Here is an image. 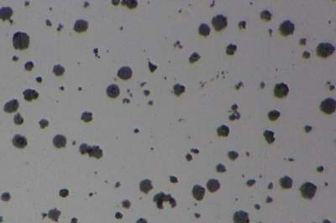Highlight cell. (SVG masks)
Segmentation results:
<instances>
[{
    "instance_id": "obj_3",
    "label": "cell",
    "mask_w": 336,
    "mask_h": 223,
    "mask_svg": "<svg viewBox=\"0 0 336 223\" xmlns=\"http://www.w3.org/2000/svg\"><path fill=\"white\" fill-rule=\"evenodd\" d=\"M300 190H301L302 195H303L304 198L311 199L312 197H314V195H315L316 190H317V187L314 186V184L308 182L305 183L301 186Z\"/></svg>"
},
{
    "instance_id": "obj_39",
    "label": "cell",
    "mask_w": 336,
    "mask_h": 223,
    "mask_svg": "<svg viewBox=\"0 0 336 223\" xmlns=\"http://www.w3.org/2000/svg\"><path fill=\"white\" fill-rule=\"evenodd\" d=\"M25 69L27 70V71H30V70L34 67V64H33V62H30V61H29V62H27L25 64Z\"/></svg>"
},
{
    "instance_id": "obj_29",
    "label": "cell",
    "mask_w": 336,
    "mask_h": 223,
    "mask_svg": "<svg viewBox=\"0 0 336 223\" xmlns=\"http://www.w3.org/2000/svg\"><path fill=\"white\" fill-rule=\"evenodd\" d=\"M184 91H185V87H184L183 86H181V85H176L174 87V92H175V94L176 95H178V96H179V95H181L182 93H183Z\"/></svg>"
},
{
    "instance_id": "obj_9",
    "label": "cell",
    "mask_w": 336,
    "mask_h": 223,
    "mask_svg": "<svg viewBox=\"0 0 336 223\" xmlns=\"http://www.w3.org/2000/svg\"><path fill=\"white\" fill-rule=\"evenodd\" d=\"M13 144L18 148H25L27 145V139L24 136L17 134L13 138Z\"/></svg>"
},
{
    "instance_id": "obj_33",
    "label": "cell",
    "mask_w": 336,
    "mask_h": 223,
    "mask_svg": "<svg viewBox=\"0 0 336 223\" xmlns=\"http://www.w3.org/2000/svg\"><path fill=\"white\" fill-rule=\"evenodd\" d=\"M236 49H237L236 45H235V44H229L228 47H227L226 53L228 54V55H233L235 52Z\"/></svg>"
},
{
    "instance_id": "obj_25",
    "label": "cell",
    "mask_w": 336,
    "mask_h": 223,
    "mask_svg": "<svg viewBox=\"0 0 336 223\" xmlns=\"http://www.w3.org/2000/svg\"><path fill=\"white\" fill-rule=\"evenodd\" d=\"M53 72L56 75H63L64 72H65V68L63 66H61V65H56L53 68Z\"/></svg>"
},
{
    "instance_id": "obj_37",
    "label": "cell",
    "mask_w": 336,
    "mask_h": 223,
    "mask_svg": "<svg viewBox=\"0 0 336 223\" xmlns=\"http://www.w3.org/2000/svg\"><path fill=\"white\" fill-rule=\"evenodd\" d=\"M48 124H49V123H48V121L47 120H45V119H42L40 121V125H41V129H45V128H46L48 126Z\"/></svg>"
},
{
    "instance_id": "obj_21",
    "label": "cell",
    "mask_w": 336,
    "mask_h": 223,
    "mask_svg": "<svg viewBox=\"0 0 336 223\" xmlns=\"http://www.w3.org/2000/svg\"><path fill=\"white\" fill-rule=\"evenodd\" d=\"M280 184H281V186L282 188L289 189L292 187V180L291 178H289L287 176H285V177H283V178L280 179Z\"/></svg>"
},
{
    "instance_id": "obj_38",
    "label": "cell",
    "mask_w": 336,
    "mask_h": 223,
    "mask_svg": "<svg viewBox=\"0 0 336 223\" xmlns=\"http://www.w3.org/2000/svg\"><path fill=\"white\" fill-rule=\"evenodd\" d=\"M1 199H2V201H10V195L9 194V193H4V194H3L2 196H1Z\"/></svg>"
},
{
    "instance_id": "obj_7",
    "label": "cell",
    "mask_w": 336,
    "mask_h": 223,
    "mask_svg": "<svg viewBox=\"0 0 336 223\" xmlns=\"http://www.w3.org/2000/svg\"><path fill=\"white\" fill-rule=\"evenodd\" d=\"M288 87L286 85L285 83H279L275 86V87H274V94L278 98H285L286 96L288 94Z\"/></svg>"
},
{
    "instance_id": "obj_8",
    "label": "cell",
    "mask_w": 336,
    "mask_h": 223,
    "mask_svg": "<svg viewBox=\"0 0 336 223\" xmlns=\"http://www.w3.org/2000/svg\"><path fill=\"white\" fill-rule=\"evenodd\" d=\"M132 70L129 66H123L118 71V76L122 80H128L132 76Z\"/></svg>"
},
{
    "instance_id": "obj_31",
    "label": "cell",
    "mask_w": 336,
    "mask_h": 223,
    "mask_svg": "<svg viewBox=\"0 0 336 223\" xmlns=\"http://www.w3.org/2000/svg\"><path fill=\"white\" fill-rule=\"evenodd\" d=\"M260 17H261V19H265V20H266V21H269V20H271V19H272V14H271V13H269L268 11H264V12H262L261 13H260Z\"/></svg>"
},
{
    "instance_id": "obj_23",
    "label": "cell",
    "mask_w": 336,
    "mask_h": 223,
    "mask_svg": "<svg viewBox=\"0 0 336 223\" xmlns=\"http://www.w3.org/2000/svg\"><path fill=\"white\" fill-rule=\"evenodd\" d=\"M198 32L201 35H203V36H208V35L210 34V28L209 26L206 24H202V25L199 26V29H198Z\"/></svg>"
},
{
    "instance_id": "obj_14",
    "label": "cell",
    "mask_w": 336,
    "mask_h": 223,
    "mask_svg": "<svg viewBox=\"0 0 336 223\" xmlns=\"http://www.w3.org/2000/svg\"><path fill=\"white\" fill-rule=\"evenodd\" d=\"M12 14H13V10L10 7H3L0 9V19L3 21L10 19Z\"/></svg>"
},
{
    "instance_id": "obj_15",
    "label": "cell",
    "mask_w": 336,
    "mask_h": 223,
    "mask_svg": "<svg viewBox=\"0 0 336 223\" xmlns=\"http://www.w3.org/2000/svg\"><path fill=\"white\" fill-rule=\"evenodd\" d=\"M193 195L197 201H201L203 200V196L205 195V190L202 186H195L193 190Z\"/></svg>"
},
{
    "instance_id": "obj_41",
    "label": "cell",
    "mask_w": 336,
    "mask_h": 223,
    "mask_svg": "<svg viewBox=\"0 0 336 223\" xmlns=\"http://www.w3.org/2000/svg\"><path fill=\"white\" fill-rule=\"evenodd\" d=\"M137 223H147V221L145 219H140L137 221Z\"/></svg>"
},
{
    "instance_id": "obj_1",
    "label": "cell",
    "mask_w": 336,
    "mask_h": 223,
    "mask_svg": "<svg viewBox=\"0 0 336 223\" xmlns=\"http://www.w3.org/2000/svg\"><path fill=\"white\" fill-rule=\"evenodd\" d=\"M14 47L16 50H25L29 47V37L26 33L17 32L13 37Z\"/></svg>"
},
{
    "instance_id": "obj_32",
    "label": "cell",
    "mask_w": 336,
    "mask_h": 223,
    "mask_svg": "<svg viewBox=\"0 0 336 223\" xmlns=\"http://www.w3.org/2000/svg\"><path fill=\"white\" fill-rule=\"evenodd\" d=\"M89 148H90V147H89L88 145L86 144H83L80 146L79 150H80V152H81V154H88V153Z\"/></svg>"
},
{
    "instance_id": "obj_22",
    "label": "cell",
    "mask_w": 336,
    "mask_h": 223,
    "mask_svg": "<svg viewBox=\"0 0 336 223\" xmlns=\"http://www.w3.org/2000/svg\"><path fill=\"white\" fill-rule=\"evenodd\" d=\"M61 215V211L57 209H53V210H51L48 213V217L50 219H51L54 221H58V219H59V217Z\"/></svg>"
},
{
    "instance_id": "obj_18",
    "label": "cell",
    "mask_w": 336,
    "mask_h": 223,
    "mask_svg": "<svg viewBox=\"0 0 336 223\" xmlns=\"http://www.w3.org/2000/svg\"><path fill=\"white\" fill-rule=\"evenodd\" d=\"M88 154H89L90 157H94L96 159H100V158L103 157V151L98 146L90 147Z\"/></svg>"
},
{
    "instance_id": "obj_16",
    "label": "cell",
    "mask_w": 336,
    "mask_h": 223,
    "mask_svg": "<svg viewBox=\"0 0 336 223\" xmlns=\"http://www.w3.org/2000/svg\"><path fill=\"white\" fill-rule=\"evenodd\" d=\"M119 93H120L119 88V87L117 85H115V84L108 86V87H107V94H108L109 98H117V97H119Z\"/></svg>"
},
{
    "instance_id": "obj_17",
    "label": "cell",
    "mask_w": 336,
    "mask_h": 223,
    "mask_svg": "<svg viewBox=\"0 0 336 223\" xmlns=\"http://www.w3.org/2000/svg\"><path fill=\"white\" fill-rule=\"evenodd\" d=\"M23 95H24V98L26 101L28 102H31L32 100L34 99H37L39 97V93L35 90H32V89H27L25 91L23 92Z\"/></svg>"
},
{
    "instance_id": "obj_36",
    "label": "cell",
    "mask_w": 336,
    "mask_h": 223,
    "mask_svg": "<svg viewBox=\"0 0 336 223\" xmlns=\"http://www.w3.org/2000/svg\"><path fill=\"white\" fill-rule=\"evenodd\" d=\"M200 58L199 56V55L198 54H197V53H194L192 55V56H191L190 58V62H194V61H196V60H197L198 59Z\"/></svg>"
},
{
    "instance_id": "obj_28",
    "label": "cell",
    "mask_w": 336,
    "mask_h": 223,
    "mask_svg": "<svg viewBox=\"0 0 336 223\" xmlns=\"http://www.w3.org/2000/svg\"><path fill=\"white\" fill-rule=\"evenodd\" d=\"M92 114L91 113H88V112H85V113H83L82 115V120L86 122V123H88L90 121H92Z\"/></svg>"
},
{
    "instance_id": "obj_40",
    "label": "cell",
    "mask_w": 336,
    "mask_h": 223,
    "mask_svg": "<svg viewBox=\"0 0 336 223\" xmlns=\"http://www.w3.org/2000/svg\"><path fill=\"white\" fill-rule=\"evenodd\" d=\"M123 206L124 208H130V202L129 201H123Z\"/></svg>"
},
{
    "instance_id": "obj_34",
    "label": "cell",
    "mask_w": 336,
    "mask_h": 223,
    "mask_svg": "<svg viewBox=\"0 0 336 223\" xmlns=\"http://www.w3.org/2000/svg\"><path fill=\"white\" fill-rule=\"evenodd\" d=\"M123 4H126L130 9H134L137 6V1H124Z\"/></svg>"
},
{
    "instance_id": "obj_6",
    "label": "cell",
    "mask_w": 336,
    "mask_h": 223,
    "mask_svg": "<svg viewBox=\"0 0 336 223\" xmlns=\"http://www.w3.org/2000/svg\"><path fill=\"white\" fill-rule=\"evenodd\" d=\"M294 29H295L294 25H293L291 21H289V20H286V21H284V22H282V24H281V25H280V28H279L280 33H281L282 35H285V36L292 35V33L294 32Z\"/></svg>"
},
{
    "instance_id": "obj_19",
    "label": "cell",
    "mask_w": 336,
    "mask_h": 223,
    "mask_svg": "<svg viewBox=\"0 0 336 223\" xmlns=\"http://www.w3.org/2000/svg\"><path fill=\"white\" fill-rule=\"evenodd\" d=\"M152 188L153 186L152 184H151V181L149 180V179H145V180H142L140 183V190L144 192V193H148L150 190H152Z\"/></svg>"
},
{
    "instance_id": "obj_2",
    "label": "cell",
    "mask_w": 336,
    "mask_h": 223,
    "mask_svg": "<svg viewBox=\"0 0 336 223\" xmlns=\"http://www.w3.org/2000/svg\"><path fill=\"white\" fill-rule=\"evenodd\" d=\"M334 51V47L330 43H320L317 47L318 55L321 57L326 58L330 56Z\"/></svg>"
},
{
    "instance_id": "obj_13",
    "label": "cell",
    "mask_w": 336,
    "mask_h": 223,
    "mask_svg": "<svg viewBox=\"0 0 336 223\" xmlns=\"http://www.w3.org/2000/svg\"><path fill=\"white\" fill-rule=\"evenodd\" d=\"M88 24L86 20L79 19V20L76 21L75 25H74V30L76 32H78V33L85 32L88 29Z\"/></svg>"
},
{
    "instance_id": "obj_5",
    "label": "cell",
    "mask_w": 336,
    "mask_h": 223,
    "mask_svg": "<svg viewBox=\"0 0 336 223\" xmlns=\"http://www.w3.org/2000/svg\"><path fill=\"white\" fill-rule=\"evenodd\" d=\"M227 24H228L227 18L225 16L221 15V14L215 16L212 20L213 26L217 31H220V30L224 29L227 26Z\"/></svg>"
},
{
    "instance_id": "obj_20",
    "label": "cell",
    "mask_w": 336,
    "mask_h": 223,
    "mask_svg": "<svg viewBox=\"0 0 336 223\" xmlns=\"http://www.w3.org/2000/svg\"><path fill=\"white\" fill-rule=\"evenodd\" d=\"M207 187L209 189V190L211 192H214L219 190V182L217 179H210L209 181L207 183Z\"/></svg>"
},
{
    "instance_id": "obj_27",
    "label": "cell",
    "mask_w": 336,
    "mask_h": 223,
    "mask_svg": "<svg viewBox=\"0 0 336 223\" xmlns=\"http://www.w3.org/2000/svg\"><path fill=\"white\" fill-rule=\"evenodd\" d=\"M264 135H265V137H266V139L267 140V142L269 143V144H271V143H272L273 141H274V133H273L272 132H271V131H266L265 132V133H264Z\"/></svg>"
},
{
    "instance_id": "obj_35",
    "label": "cell",
    "mask_w": 336,
    "mask_h": 223,
    "mask_svg": "<svg viewBox=\"0 0 336 223\" xmlns=\"http://www.w3.org/2000/svg\"><path fill=\"white\" fill-rule=\"evenodd\" d=\"M68 194H69V191H68V190H67V189H62V190H61L60 192H59V195H60L61 197H67V195H68Z\"/></svg>"
},
{
    "instance_id": "obj_4",
    "label": "cell",
    "mask_w": 336,
    "mask_h": 223,
    "mask_svg": "<svg viewBox=\"0 0 336 223\" xmlns=\"http://www.w3.org/2000/svg\"><path fill=\"white\" fill-rule=\"evenodd\" d=\"M336 108V102L332 98H327L321 102L320 109L326 114H331Z\"/></svg>"
},
{
    "instance_id": "obj_11",
    "label": "cell",
    "mask_w": 336,
    "mask_h": 223,
    "mask_svg": "<svg viewBox=\"0 0 336 223\" xmlns=\"http://www.w3.org/2000/svg\"><path fill=\"white\" fill-rule=\"evenodd\" d=\"M53 144L57 148H64L67 145V138L65 136L61 135V134L56 135L53 139Z\"/></svg>"
},
{
    "instance_id": "obj_24",
    "label": "cell",
    "mask_w": 336,
    "mask_h": 223,
    "mask_svg": "<svg viewBox=\"0 0 336 223\" xmlns=\"http://www.w3.org/2000/svg\"><path fill=\"white\" fill-rule=\"evenodd\" d=\"M229 133V129L227 126L223 125L218 129V134L219 136H228Z\"/></svg>"
},
{
    "instance_id": "obj_42",
    "label": "cell",
    "mask_w": 336,
    "mask_h": 223,
    "mask_svg": "<svg viewBox=\"0 0 336 223\" xmlns=\"http://www.w3.org/2000/svg\"><path fill=\"white\" fill-rule=\"evenodd\" d=\"M116 217H117V218H119V219H120L121 217H122V214H120V213H116Z\"/></svg>"
},
{
    "instance_id": "obj_10",
    "label": "cell",
    "mask_w": 336,
    "mask_h": 223,
    "mask_svg": "<svg viewBox=\"0 0 336 223\" xmlns=\"http://www.w3.org/2000/svg\"><path fill=\"white\" fill-rule=\"evenodd\" d=\"M19 102L16 99H14V100H11L10 102H8L5 105H4V107H3V110L6 113H14V112H16L19 108Z\"/></svg>"
},
{
    "instance_id": "obj_26",
    "label": "cell",
    "mask_w": 336,
    "mask_h": 223,
    "mask_svg": "<svg viewBox=\"0 0 336 223\" xmlns=\"http://www.w3.org/2000/svg\"><path fill=\"white\" fill-rule=\"evenodd\" d=\"M280 117V113L278 112V111H276V110H273L268 113V117H269V119L272 120V121H275V120L278 119V117Z\"/></svg>"
},
{
    "instance_id": "obj_12",
    "label": "cell",
    "mask_w": 336,
    "mask_h": 223,
    "mask_svg": "<svg viewBox=\"0 0 336 223\" xmlns=\"http://www.w3.org/2000/svg\"><path fill=\"white\" fill-rule=\"evenodd\" d=\"M235 223H249V217L244 211H239L234 216Z\"/></svg>"
},
{
    "instance_id": "obj_30",
    "label": "cell",
    "mask_w": 336,
    "mask_h": 223,
    "mask_svg": "<svg viewBox=\"0 0 336 223\" xmlns=\"http://www.w3.org/2000/svg\"><path fill=\"white\" fill-rule=\"evenodd\" d=\"M14 123L15 124H18V125H20L22 124L23 122H24V118H23L21 115L19 113H17L14 117Z\"/></svg>"
}]
</instances>
